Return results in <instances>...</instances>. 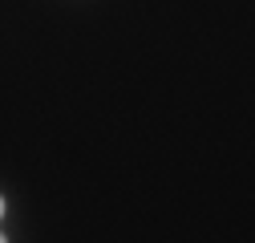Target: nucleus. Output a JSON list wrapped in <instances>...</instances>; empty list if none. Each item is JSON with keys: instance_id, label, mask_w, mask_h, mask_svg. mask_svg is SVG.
<instances>
[{"instance_id": "1", "label": "nucleus", "mask_w": 255, "mask_h": 243, "mask_svg": "<svg viewBox=\"0 0 255 243\" xmlns=\"http://www.w3.org/2000/svg\"><path fill=\"white\" fill-rule=\"evenodd\" d=\"M0 215H4V199H0Z\"/></svg>"}]
</instances>
